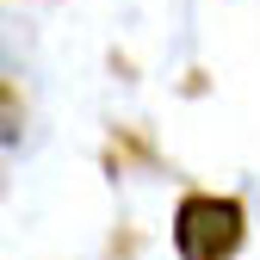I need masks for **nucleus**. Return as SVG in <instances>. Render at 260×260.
<instances>
[{
	"label": "nucleus",
	"mask_w": 260,
	"mask_h": 260,
	"mask_svg": "<svg viewBox=\"0 0 260 260\" xmlns=\"http://www.w3.org/2000/svg\"><path fill=\"white\" fill-rule=\"evenodd\" d=\"M248 242V205L230 192H186L174 205V254L180 260H236Z\"/></svg>",
	"instance_id": "nucleus-1"
}]
</instances>
